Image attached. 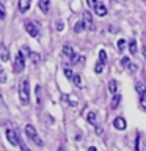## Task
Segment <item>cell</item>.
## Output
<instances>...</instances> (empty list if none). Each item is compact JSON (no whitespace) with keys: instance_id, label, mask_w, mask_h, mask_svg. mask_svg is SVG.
Masks as SVG:
<instances>
[{"instance_id":"1","label":"cell","mask_w":146,"mask_h":151,"mask_svg":"<svg viewBox=\"0 0 146 151\" xmlns=\"http://www.w3.org/2000/svg\"><path fill=\"white\" fill-rule=\"evenodd\" d=\"M17 94H19V101L22 106H27L30 102V85H28L27 77H21L17 85Z\"/></svg>"},{"instance_id":"2","label":"cell","mask_w":146,"mask_h":151,"mask_svg":"<svg viewBox=\"0 0 146 151\" xmlns=\"http://www.w3.org/2000/svg\"><path fill=\"white\" fill-rule=\"evenodd\" d=\"M25 135L36 146H42V140L39 139V135H38V132H36V129H35V126H33V124H25Z\"/></svg>"},{"instance_id":"3","label":"cell","mask_w":146,"mask_h":151,"mask_svg":"<svg viewBox=\"0 0 146 151\" xmlns=\"http://www.w3.org/2000/svg\"><path fill=\"white\" fill-rule=\"evenodd\" d=\"M24 68H25V58H24V54L22 52H17L16 58H14V63H13V71L14 73H22Z\"/></svg>"},{"instance_id":"4","label":"cell","mask_w":146,"mask_h":151,"mask_svg":"<svg viewBox=\"0 0 146 151\" xmlns=\"http://www.w3.org/2000/svg\"><path fill=\"white\" fill-rule=\"evenodd\" d=\"M25 30L31 38L39 36V28H38V24H35V22H25Z\"/></svg>"},{"instance_id":"5","label":"cell","mask_w":146,"mask_h":151,"mask_svg":"<svg viewBox=\"0 0 146 151\" xmlns=\"http://www.w3.org/2000/svg\"><path fill=\"white\" fill-rule=\"evenodd\" d=\"M83 21H85V25H87V30L93 32L96 25H94V21H93V16L89 11H83Z\"/></svg>"},{"instance_id":"6","label":"cell","mask_w":146,"mask_h":151,"mask_svg":"<svg viewBox=\"0 0 146 151\" xmlns=\"http://www.w3.org/2000/svg\"><path fill=\"white\" fill-rule=\"evenodd\" d=\"M6 139L13 146H19V135L13 129H6Z\"/></svg>"},{"instance_id":"7","label":"cell","mask_w":146,"mask_h":151,"mask_svg":"<svg viewBox=\"0 0 146 151\" xmlns=\"http://www.w3.org/2000/svg\"><path fill=\"white\" fill-rule=\"evenodd\" d=\"M126 126H127V123H126V120L122 116H116L115 120H113V127L118 129V131H124Z\"/></svg>"},{"instance_id":"8","label":"cell","mask_w":146,"mask_h":151,"mask_svg":"<svg viewBox=\"0 0 146 151\" xmlns=\"http://www.w3.org/2000/svg\"><path fill=\"white\" fill-rule=\"evenodd\" d=\"M94 13H96L99 17L107 16V6H105V5H104L102 2H97V5L94 6Z\"/></svg>"},{"instance_id":"9","label":"cell","mask_w":146,"mask_h":151,"mask_svg":"<svg viewBox=\"0 0 146 151\" xmlns=\"http://www.w3.org/2000/svg\"><path fill=\"white\" fill-rule=\"evenodd\" d=\"M38 6H39V9L44 14H49V11H50V0H39V2H38Z\"/></svg>"},{"instance_id":"10","label":"cell","mask_w":146,"mask_h":151,"mask_svg":"<svg viewBox=\"0 0 146 151\" xmlns=\"http://www.w3.org/2000/svg\"><path fill=\"white\" fill-rule=\"evenodd\" d=\"M30 5H31V0H19V11L22 14L27 13L30 9Z\"/></svg>"},{"instance_id":"11","label":"cell","mask_w":146,"mask_h":151,"mask_svg":"<svg viewBox=\"0 0 146 151\" xmlns=\"http://www.w3.org/2000/svg\"><path fill=\"white\" fill-rule=\"evenodd\" d=\"M63 55L68 57V58H72V57L75 55L72 46H71V44H64V46H63Z\"/></svg>"},{"instance_id":"12","label":"cell","mask_w":146,"mask_h":151,"mask_svg":"<svg viewBox=\"0 0 146 151\" xmlns=\"http://www.w3.org/2000/svg\"><path fill=\"white\" fill-rule=\"evenodd\" d=\"M85 61H87V57L85 55H74L72 58H71V63L72 65H83Z\"/></svg>"},{"instance_id":"13","label":"cell","mask_w":146,"mask_h":151,"mask_svg":"<svg viewBox=\"0 0 146 151\" xmlns=\"http://www.w3.org/2000/svg\"><path fill=\"white\" fill-rule=\"evenodd\" d=\"M135 91L140 94V96H145L146 94V85L143 82H137L135 83Z\"/></svg>"},{"instance_id":"14","label":"cell","mask_w":146,"mask_h":151,"mask_svg":"<svg viewBox=\"0 0 146 151\" xmlns=\"http://www.w3.org/2000/svg\"><path fill=\"white\" fill-rule=\"evenodd\" d=\"M83 30H87V25H85V21H77L74 25V33H82Z\"/></svg>"},{"instance_id":"15","label":"cell","mask_w":146,"mask_h":151,"mask_svg":"<svg viewBox=\"0 0 146 151\" xmlns=\"http://www.w3.org/2000/svg\"><path fill=\"white\" fill-rule=\"evenodd\" d=\"M120 102H121V94H115V96L112 98L110 109H112V110H115V109H118V106H120Z\"/></svg>"},{"instance_id":"16","label":"cell","mask_w":146,"mask_h":151,"mask_svg":"<svg viewBox=\"0 0 146 151\" xmlns=\"http://www.w3.org/2000/svg\"><path fill=\"white\" fill-rule=\"evenodd\" d=\"M0 60H2V61H8L9 60V52L6 50V47H5V46L0 47Z\"/></svg>"},{"instance_id":"17","label":"cell","mask_w":146,"mask_h":151,"mask_svg":"<svg viewBox=\"0 0 146 151\" xmlns=\"http://www.w3.org/2000/svg\"><path fill=\"white\" fill-rule=\"evenodd\" d=\"M87 121L89 123V124H96V121H97L96 112H88L87 113Z\"/></svg>"},{"instance_id":"18","label":"cell","mask_w":146,"mask_h":151,"mask_svg":"<svg viewBox=\"0 0 146 151\" xmlns=\"http://www.w3.org/2000/svg\"><path fill=\"white\" fill-rule=\"evenodd\" d=\"M72 82H74L75 87H79V88H82V87H83V80H82V77H80V74H74Z\"/></svg>"},{"instance_id":"19","label":"cell","mask_w":146,"mask_h":151,"mask_svg":"<svg viewBox=\"0 0 146 151\" xmlns=\"http://www.w3.org/2000/svg\"><path fill=\"white\" fill-rule=\"evenodd\" d=\"M108 91H110L112 94H116V91H118V85H116V80H110L108 82Z\"/></svg>"},{"instance_id":"20","label":"cell","mask_w":146,"mask_h":151,"mask_svg":"<svg viewBox=\"0 0 146 151\" xmlns=\"http://www.w3.org/2000/svg\"><path fill=\"white\" fill-rule=\"evenodd\" d=\"M127 46H129V50H130V54H132V55H135V54H137V41H135V40H130V41H129V44H127Z\"/></svg>"},{"instance_id":"21","label":"cell","mask_w":146,"mask_h":151,"mask_svg":"<svg viewBox=\"0 0 146 151\" xmlns=\"http://www.w3.org/2000/svg\"><path fill=\"white\" fill-rule=\"evenodd\" d=\"M99 61H101V63H104V65L107 63V52L104 50V49L99 50Z\"/></svg>"},{"instance_id":"22","label":"cell","mask_w":146,"mask_h":151,"mask_svg":"<svg viewBox=\"0 0 146 151\" xmlns=\"http://www.w3.org/2000/svg\"><path fill=\"white\" fill-rule=\"evenodd\" d=\"M63 73H64V76H66V79H71V80H72V77H74V73H72V69H71L69 66H64Z\"/></svg>"},{"instance_id":"23","label":"cell","mask_w":146,"mask_h":151,"mask_svg":"<svg viewBox=\"0 0 146 151\" xmlns=\"http://www.w3.org/2000/svg\"><path fill=\"white\" fill-rule=\"evenodd\" d=\"M30 60L35 65H38V63H39V60H41V57H39V54H36V52H31V54H30Z\"/></svg>"},{"instance_id":"24","label":"cell","mask_w":146,"mask_h":151,"mask_svg":"<svg viewBox=\"0 0 146 151\" xmlns=\"http://www.w3.org/2000/svg\"><path fill=\"white\" fill-rule=\"evenodd\" d=\"M8 80V77H6V73H5V69L0 66V83H5Z\"/></svg>"},{"instance_id":"25","label":"cell","mask_w":146,"mask_h":151,"mask_svg":"<svg viewBox=\"0 0 146 151\" xmlns=\"http://www.w3.org/2000/svg\"><path fill=\"white\" fill-rule=\"evenodd\" d=\"M126 44H127V42L124 41V40H118V42H116V47H118V50H124L126 49Z\"/></svg>"},{"instance_id":"26","label":"cell","mask_w":146,"mask_h":151,"mask_svg":"<svg viewBox=\"0 0 146 151\" xmlns=\"http://www.w3.org/2000/svg\"><path fill=\"white\" fill-rule=\"evenodd\" d=\"M19 148H21V151H30V148H28L27 143L22 139H19Z\"/></svg>"},{"instance_id":"27","label":"cell","mask_w":146,"mask_h":151,"mask_svg":"<svg viewBox=\"0 0 146 151\" xmlns=\"http://www.w3.org/2000/svg\"><path fill=\"white\" fill-rule=\"evenodd\" d=\"M94 71H96V74H101L104 71V63H101V61H97L96 66H94Z\"/></svg>"},{"instance_id":"28","label":"cell","mask_w":146,"mask_h":151,"mask_svg":"<svg viewBox=\"0 0 146 151\" xmlns=\"http://www.w3.org/2000/svg\"><path fill=\"white\" fill-rule=\"evenodd\" d=\"M6 17V9H5V5L0 2V19H5Z\"/></svg>"},{"instance_id":"29","label":"cell","mask_w":146,"mask_h":151,"mask_svg":"<svg viewBox=\"0 0 146 151\" xmlns=\"http://www.w3.org/2000/svg\"><path fill=\"white\" fill-rule=\"evenodd\" d=\"M126 68L129 69V73H132V74H134L135 71H137V65H135V63H129V65L126 66Z\"/></svg>"},{"instance_id":"30","label":"cell","mask_w":146,"mask_h":151,"mask_svg":"<svg viewBox=\"0 0 146 151\" xmlns=\"http://www.w3.org/2000/svg\"><path fill=\"white\" fill-rule=\"evenodd\" d=\"M140 107L146 112V98L145 96H141V99H140Z\"/></svg>"},{"instance_id":"31","label":"cell","mask_w":146,"mask_h":151,"mask_svg":"<svg viewBox=\"0 0 146 151\" xmlns=\"http://www.w3.org/2000/svg\"><path fill=\"white\" fill-rule=\"evenodd\" d=\"M63 28H64V22L63 21H58V22H57V30L63 32Z\"/></svg>"},{"instance_id":"32","label":"cell","mask_w":146,"mask_h":151,"mask_svg":"<svg viewBox=\"0 0 146 151\" xmlns=\"http://www.w3.org/2000/svg\"><path fill=\"white\" fill-rule=\"evenodd\" d=\"M36 98H38V106L41 104V87H36Z\"/></svg>"},{"instance_id":"33","label":"cell","mask_w":146,"mask_h":151,"mask_svg":"<svg viewBox=\"0 0 146 151\" xmlns=\"http://www.w3.org/2000/svg\"><path fill=\"white\" fill-rule=\"evenodd\" d=\"M129 63H130V58H129V57H124V58L121 60V65H122V66H127Z\"/></svg>"},{"instance_id":"34","label":"cell","mask_w":146,"mask_h":151,"mask_svg":"<svg viewBox=\"0 0 146 151\" xmlns=\"http://www.w3.org/2000/svg\"><path fill=\"white\" fill-rule=\"evenodd\" d=\"M87 3H88V5H89V6H91L93 9H94V6L97 5V0H87Z\"/></svg>"},{"instance_id":"35","label":"cell","mask_w":146,"mask_h":151,"mask_svg":"<svg viewBox=\"0 0 146 151\" xmlns=\"http://www.w3.org/2000/svg\"><path fill=\"white\" fill-rule=\"evenodd\" d=\"M135 151H140V135H137L135 140Z\"/></svg>"},{"instance_id":"36","label":"cell","mask_w":146,"mask_h":151,"mask_svg":"<svg viewBox=\"0 0 146 151\" xmlns=\"http://www.w3.org/2000/svg\"><path fill=\"white\" fill-rule=\"evenodd\" d=\"M102 132H104V127H102V126H96V134H97V135H101Z\"/></svg>"},{"instance_id":"37","label":"cell","mask_w":146,"mask_h":151,"mask_svg":"<svg viewBox=\"0 0 146 151\" xmlns=\"http://www.w3.org/2000/svg\"><path fill=\"white\" fill-rule=\"evenodd\" d=\"M88 151H97V148H96V146H89Z\"/></svg>"},{"instance_id":"38","label":"cell","mask_w":146,"mask_h":151,"mask_svg":"<svg viewBox=\"0 0 146 151\" xmlns=\"http://www.w3.org/2000/svg\"><path fill=\"white\" fill-rule=\"evenodd\" d=\"M0 104H3V98H2V93H0Z\"/></svg>"},{"instance_id":"39","label":"cell","mask_w":146,"mask_h":151,"mask_svg":"<svg viewBox=\"0 0 146 151\" xmlns=\"http://www.w3.org/2000/svg\"><path fill=\"white\" fill-rule=\"evenodd\" d=\"M143 55H145V58H146V47H143Z\"/></svg>"},{"instance_id":"40","label":"cell","mask_w":146,"mask_h":151,"mask_svg":"<svg viewBox=\"0 0 146 151\" xmlns=\"http://www.w3.org/2000/svg\"><path fill=\"white\" fill-rule=\"evenodd\" d=\"M112 2H115V0H112Z\"/></svg>"}]
</instances>
